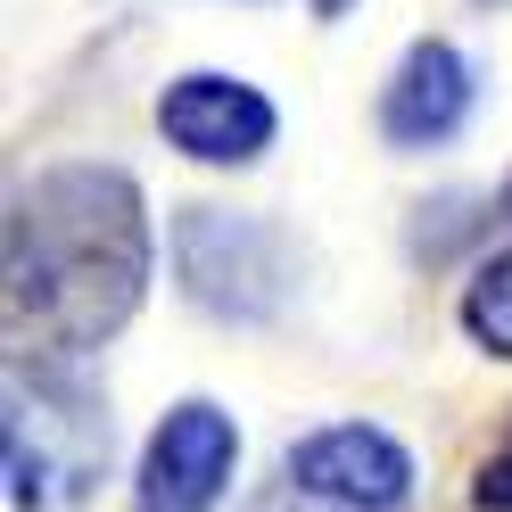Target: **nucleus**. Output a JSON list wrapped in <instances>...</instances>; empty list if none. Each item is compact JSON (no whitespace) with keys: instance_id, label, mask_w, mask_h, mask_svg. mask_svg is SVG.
I'll list each match as a JSON object with an SVG mask.
<instances>
[{"instance_id":"obj_11","label":"nucleus","mask_w":512,"mask_h":512,"mask_svg":"<svg viewBox=\"0 0 512 512\" xmlns=\"http://www.w3.org/2000/svg\"><path fill=\"white\" fill-rule=\"evenodd\" d=\"M504 207H512V190H504Z\"/></svg>"},{"instance_id":"obj_9","label":"nucleus","mask_w":512,"mask_h":512,"mask_svg":"<svg viewBox=\"0 0 512 512\" xmlns=\"http://www.w3.org/2000/svg\"><path fill=\"white\" fill-rule=\"evenodd\" d=\"M471 504H479V512H512V438L496 446L488 463H479V488H471Z\"/></svg>"},{"instance_id":"obj_8","label":"nucleus","mask_w":512,"mask_h":512,"mask_svg":"<svg viewBox=\"0 0 512 512\" xmlns=\"http://www.w3.org/2000/svg\"><path fill=\"white\" fill-rule=\"evenodd\" d=\"M463 331L488 347V356L512 364V248H496L488 265L463 281Z\"/></svg>"},{"instance_id":"obj_2","label":"nucleus","mask_w":512,"mask_h":512,"mask_svg":"<svg viewBox=\"0 0 512 512\" xmlns=\"http://www.w3.org/2000/svg\"><path fill=\"white\" fill-rule=\"evenodd\" d=\"M108 463V422L67 364L9 372V512H75Z\"/></svg>"},{"instance_id":"obj_10","label":"nucleus","mask_w":512,"mask_h":512,"mask_svg":"<svg viewBox=\"0 0 512 512\" xmlns=\"http://www.w3.org/2000/svg\"><path fill=\"white\" fill-rule=\"evenodd\" d=\"M339 9H347V0H314V17H339Z\"/></svg>"},{"instance_id":"obj_3","label":"nucleus","mask_w":512,"mask_h":512,"mask_svg":"<svg viewBox=\"0 0 512 512\" xmlns=\"http://www.w3.org/2000/svg\"><path fill=\"white\" fill-rule=\"evenodd\" d=\"M174 265H182V290L207 314H223V323H265L290 298L281 232L256 215H232V207H190L174 223Z\"/></svg>"},{"instance_id":"obj_1","label":"nucleus","mask_w":512,"mask_h":512,"mask_svg":"<svg viewBox=\"0 0 512 512\" xmlns=\"http://www.w3.org/2000/svg\"><path fill=\"white\" fill-rule=\"evenodd\" d=\"M149 290V207L124 166H50L9 207V331L42 364L108 347Z\"/></svg>"},{"instance_id":"obj_7","label":"nucleus","mask_w":512,"mask_h":512,"mask_svg":"<svg viewBox=\"0 0 512 512\" xmlns=\"http://www.w3.org/2000/svg\"><path fill=\"white\" fill-rule=\"evenodd\" d=\"M471 100H479L471 58H463L455 42H413V50L397 58L389 91H380V133H389L397 149H438V141L463 133Z\"/></svg>"},{"instance_id":"obj_4","label":"nucleus","mask_w":512,"mask_h":512,"mask_svg":"<svg viewBox=\"0 0 512 512\" xmlns=\"http://www.w3.org/2000/svg\"><path fill=\"white\" fill-rule=\"evenodd\" d=\"M290 496L323 512H405L413 496V455L380 422H323L290 446Z\"/></svg>"},{"instance_id":"obj_6","label":"nucleus","mask_w":512,"mask_h":512,"mask_svg":"<svg viewBox=\"0 0 512 512\" xmlns=\"http://www.w3.org/2000/svg\"><path fill=\"white\" fill-rule=\"evenodd\" d=\"M273 100L240 75H174L157 91V133H166L182 157H199V166H256V157L273 149Z\"/></svg>"},{"instance_id":"obj_5","label":"nucleus","mask_w":512,"mask_h":512,"mask_svg":"<svg viewBox=\"0 0 512 512\" xmlns=\"http://www.w3.org/2000/svg\"><path fill=\"white\" fill-rule=\"evenodd\" d=\"M232 463H240V422L207 397H182L141 446L133 504L141 512H215L223 488H232Z\"/></svg>"}]
</instances>
